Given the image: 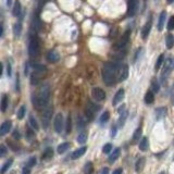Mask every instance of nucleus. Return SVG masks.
Wrapping results in <instances>:
<instances>
[{"label": "nucleus", "mask_w": 174, "mask_h": 174, "mask_svg": "<svg viewBox=\"0 0 174 174\" xmlns=\"http://www.w3.org/2000/svg\"><path fill=\"white\" fill-rule=\"evenodd\" d=\"M87 140V134H86L85 132H82L80 133L77 136V143L80 144H84Z\"/></svg>", "instance_id": "31"}, {"label": "nucleus", "mask_w": 174, "mask_h": 174, "mask_svg": "<svg viewBox=\"0 0 174 174\" xmlns=\"http://www.w3.org/2000/svg\"><path fill=\"white\" fill-rule=\"evenodd\" d=\"M151 89H152L154 93H158L160 90V85H159L157 80H152V82H151Z\"/></svg>", "instance_id": "32"}, {"label": "nucleus", "mask_w": 174, "mask_h": 174, "mask_svg": "<svg viewBox=\"0 0 174 174\" xmlns=\"http://www.w3.org/2000/svg\"><path fill=\"white\" fill-rule=\"evenodd\" d=\"M100 174H109V169L108 168H104V169H102V171L100 172Z\"/></svg>", "instance_id": "49"}, {"label": "nucleus", "mask_w": 174, "mask_h": 174, "mask_svg": "<svg viewBox=\"0 0 174 174\" xmlns=\"http://www.w3.org/2000/svg\"><path fill=\"white\" fill-rule=\"evenodd\" d=\"M139 149L142 151H146L148 149V138L147 137H143L140 143H139Z\"/></svg>", "instance_id": "27"}, {"label": "nucleus", "mask_w": 174, "mask_h": 174, "mask_svg": "<svg viewBox=\"0 0 174 174\" xmlns=\"http://www.w3.org/2000/svg\"><path fill=\"white\" fill-rule=\"evenodd\" d=\"M151 25H152V19H151V16L149 18L146 24H145V26L143 27V31H142V38L144 40H146L147 37L149 36V33H150V30H151Z\"/></svg>", "instance_id": "9"}, {"label": "nucleus", "mask_w": 174, "mask_h": 174, "mask_svg": "<svg viewBox=\"0 0 174 174\" xmlns=\"http://www.w3.org/2000/svg\"><path fill=\"white\" fill-rule=\"evenodd\" d=\"M159 174H166V172H160Z\"/></svg>", "instance_id": "54"}, {"label": "nucleus", "mask_w": 174, "mask_h": 174, "mask_svg": "<svg viewBox=\"0 0 174 174\" xmlns=\"http://www.w3.org/2000/svg\"><path fill=\"white\" fill-rule=\"evenodd\" d=\"M52 113H54V109H52V107H48V108H46V110L44 111L43 116H42V122H43L44 128H47L48 126H49Z\"/></svg>", "instance_id": "4"}, {"label": "nucleus", "mask_w": 174, "mask_h": 174, "mask_svg": "<svg viewBox=\"0 0 174 174\" xmlns=\"http://www.w3.org/2000/svg\"><path fill=\"white\" fill-rule=\"evenodd\" d=\"M13 137L16 138V139H19L20 137H21V135H20V133H19L18 130H14V132H13Z\"/></svg>", "instance_id": "46"}, {"label": "nucleus", "mask_w": 174, "mask_h": 174, "mask_svg": "<svg viewBox=\"0 0 174 174\" xmlns=\"http://www.w3.org/2000/svg\"><path fill=\"white\" fill-rule=\"evenodd\" d=\"M92 95H93L94 99L97 101H102L104 99H106V93L99 87H95L92 90Z\"/></svg>", "instance_id": "7"}, {"label": "nucleus", "mask_w": 174, "mask_h": 174, "mask_svg": "<svg viewBox=\"0 0 174 174\" xmlns=\"http://www.w3.org/2000/svg\"><path fill=\"white\" fill-rule=\"evenodd\" d=\"M93 163L92 162H87L85 164V169H84V172H85L86 174H92V172H93Z\"/></svg>", "instance_id": "36"}, {"label": "nucleus", "mask_w": 174, "mask_h": 174, "mask_svg": "<svg viewBox=\"0 0 174 174\" xmlns=\"http://www.w3.org/2000/svg\"><path fill=\"white\" fill-rule=\"evenodd\" d=\"M166 44L168 49H172L174 46V36L171 34H168L166 37Z\"/></svg>", "instance_id": "20"}, {"label": "nucleus", "mask_w": 174, "mask_h": 174, "mask_svg": "<svg viewBox=\"0 0 174 174\" xmlns=\"http://www.w3.org/2000/svg\"><path fill=\"white\" fill-rule=\"evenodd\" d=\"M59 54L58 52H56L54 50H50L47 54V60L49 62H58L59 61Z\"/></svg>", "instance_id": "15"}, {"label": "nucleus", "mask_w": 174, "mask_h": 174, "mask_svg": "<svg viewBox=\"0 0 174 174\" xmlns=\"http://www.w3.org/2000/svg\"><path fill=\"white\" fill-rule=\"evenodd\" d=\"M28 121H30V124H31V126L34 128L35 131H38L39 130V126H38V123H37V121L35 119L34 116L30 114V118H28Z\"/></svg>", "instance_id": "29"}, {"label": "nucleus", "mask_w": 174, "mask_h": 174, "mask_svg": "<svg viewBox=\"0 0 174 174\" xmlns=\"http://www.w3.org/2000/svg\"><path fill=\"white\" fill-rule=\"evenodd\" d=\"M128 76V66L126 64H122L119 68V74H118V81H124Z\"/></svg>", "instance_id": "8"}, {"label": "nucleus", "mask_w": 174, "mask_h": 174, "mask_svg": "<svg viewBox=\"0 0 174 174\" xmlns=\"http://www.w3.org/2000/svg\"><path fill=\"white\" fill-rule=\"evenodd\" d=\"M109 118H110V113L108 112V111H104L102 114L100 116V119H99V122H100L101 124H104V122H107V121L109 120Z\"/></svg>", "instance_id": "34"}, {"label": "nucleus", "mask_w": 174, "mask_h": 174, "mask_svg": "<svg viewBox=\"0 0 174 174\" xmlns=\"http://www.w3.org/2000/svg\"><path fill=\"white\" fill-rule=\"evenodd\" d=\"M113 174H122V169H116L113 171Z\"/></svg>", "instance_id": "50"}, {"label": "nucleus", "mask_w": 174, "mask_h": 174, "mask_svg": "<svg viewBox=\"0 0 174 174\" xmlns=\"http://www.w3.org/2000/svg\"><path fill=\"white\" fill-rule=\"evenodd\" d=\"M8 104H9V99L7 95H4L2 96V99H1V111L2 112H6V110L8 108Z\"/></svg>", "instance_id": "25"}, {"label": "nucleus", "mask_w": 174, "mask_h": 174, "mask_svg": "<svg viewBox=\"0 0 174 174\" xmlns=\"http://www.w3.org/2000/svg\"><path fill=\"white\" fill-rule=\"evenodd\" d=\"M154 101H155L154 93H152L151 90H149V92H147L146 95H145V102H146L147 104H152Z\"/></svg>", "instance_id": "22"}, {"label": "nucleus", "mask_w": 174, "mask_h": 174, "mask_svg": "<svg viewBox=\"0 0 174 174\" xmlns=\"http://www.w3.org/2000/svg\"><path fill=\"white\" fill-rule=\"evenodd\" d=\"M39 42L36 36H32L30 38V43H28V54L30 57L34 58L37 57L39 54Z\"/></svg>", "instance_id": "3"}, {"label": "nucleus", "mask_w": 174, "mask_h": 174, "mask_svg": "<svg viewBox=\"0 0 174 174\" xmlns=\"http://www.w3.org/2000/svg\"><path fill=\"white\" fill-rule=\"evenodd\" d=\"M21 2H20L19 0H16L15 4H14V7H13V10H12V13H13V15L15 16H19L20 13H21Z\"/></svg>", "instance_id": "24"}, {"label": "nucleus", "mask_w": 174, "mask_h": 174, "mask_svg": "<svg viewBox=\"0 0 174 174\" xmlns=\"http://www.w3.org/2000/svg\"><path fill=\"white\" fill-rule=\"evenodd\" d=\"M7 74H8V76L10 77L12 74V68H11V64L8 63V66H7Z\"/></svg>", "instance_id": "44"}, {"label": "nucleus", "mask_w": 174, "mask_h": 174, "mask_svg": "<svg viewBox=\"0 0 174 174\" xmlns=\"http://www.w3.org/2000/svg\"><path fill=\"white\" fill-rule=\"evenodd\" d=\"M24 116H25V107L22 106V107L19 109V111H18V118H19L20 120H22L24 118Z\"/></svg>", "instance_id": "38"}, {"label": "nucleus", "mask_w": 174, "mask_h": 174, "mask_svg": "<svg viewBox=\"0 0 174 174\" xmlns=\"http://www.w3.org/2000/svg\"><path fill=\"white\" fill-rule=\"evenodd\" d=\"M12 163H13V160L12 159H10V160H8L7 162L4 163V166H2V168H1V174H4L7 171L9 170V168L12 166Z\"/></svg>", "instance_id": "30"}, {"label": "nucleus", "mask_w": 174, "mask_h": 174, "mask_svg": "<svg viewBox=\"0 0 174 174\" xmlns=\"http://www.w3.org/2000/svg\"><path fill=\"white\" fill-rule=\"evenodd\" d=\"M11 4H12V0H7V6H8V7H10Z\"/></svg>", "instance_id": "52"}, {"label": "nucleus", "mask_w": 174, "mask_h": 174, "mask_svg": "<svg viewBox=\"0 0 174 174\" xmlns=\"http://www.w3.org/2000/svg\"><path fill=\"white\" fill-rule=\"evenodd\" d=\"M71 128H72V119H71V116L69 114L68 119H66V133L69 134L71 132Z\"/></svg>", "instance_id": "33"}, {"label": "nucleus", "mask_w": 174, "mask_h": 174, "mask_svg": "<svg viewBox=\"0 0 174 174\" xmlns=\"http://www.w3.org/2000/svg\"><path fill=\"white\" fill-rule=\"evenodd\" d=\"M140 136H142V128H138L135 131L134 135H133V140H134V142L139 140V137H140Z\"/></svg>", "instance_id": "37"}, {"label": "nucleus", "mask_w": 174, "mask_h": 174, "mask_svg": "<svg viewBox=\"0 0 174 174\" xmlns=\"http://www.w3.org/2000/svg\"><path fill=\"white\" fill-rule=\"evenodd\" d=\"M70 146H71L70 143H63L61 144V145H59L58 148H57V150H58L59 154H63V152H66V151L69 149Z\"/></svg>", "instance_id": "28"}, {"label": "nucleus", "mask_w": 174, "mask_h": 174, "mask_svg": "<svg viewBox=\"0 0 174 174\" xmlns=\"http://www.w3.org/2000/svg\"><path fill=\"white\" fill-rule=\"evenodd\" d=\"M163 61H164V56H163V54H160V56H159V58H158V60H157V62H156V66H155L156 71L160 69V66H162Z\"/></svg>", "instance_id": "35"}, {"label": "nucleus", "mask_w": 174, "mask_h": 174, "mask_svg": "<svg viewBox=\"0 0 174 174\" xmlns=\"http://www.w3.org/2000/svg\"><path fill=\"white\" fill-rule=\"evenodd\" d=\"M123 98H124V89H119V90L116 92V96H114V98H113V100H112L113 106H116L119 102H121Z\"/></svg>", "instance_id": "13"}, {"label": "nucleus", "mask_w": 174, "mask_h": 174, "mask_svg": "<svg viewBox=\"0 0 174 174\" xmlns=\"http://www.w3.org/2000/svg\"><path fill=\"white\" fill-rule=\"evenodd\" d=\"M6 154H7V148L4 147V145H1L0 146V157H4Z\"/></svg>", "instance_id": "43"}, {"label": "nucleus", "mask_w": 174, "mask_h": 174, "mask_svg": "<svg viewBox=\"0 0 174 174\" xmlns=\"http://www.w3.org/2000/svg\"><path fill=\"white\" fill-rule=\"evenodd\" d=\"M166 116V109L164 107H160V108L156 109V119L157 120H161Z\"/></svg>", "instance_id": "17"}, {"label": "nucleus", "mask_w": 174, "mask_h": 174, "mask_svg": "<svg viewBox=\"0 0 174 174\" xmlns=\"http://www.w3.org/2000/svg\"><path fill=\"white\" fill-rule=\"evenodd\" d=\"M116 135V126H112V128H111V136L114 137Z\"/></svg>", "instance_id": "47"}, {"label": "nucleus", "mask_w": 174, "mask_h": 174, "mask_svg": "<svg viewBox=\"0 0 174 174\" xmlns=\"http://www.w3.org/2000/svg\"><path fill=\"white\" fill-rule=\"evenodd\" d=\"M21 32H22V25L21 23H15L13 25V34H14V37H20V35H21Z\"/></svg>", "instance_id": "23"}, {"label": "nucleus", "mask_w": 174, "mask_h": 174, "mask_svg": "<svg viewBox=\"0 0 174 174\" xmlns=\"http://www.w3.org/2000/svg\"><path fill=\"white\" fill-rule=\"evenodd\" d=\"M0 36L1 37L4 36V23H1V33H0Z\"/></svg>", "instance_id": "51"}, {"label": "nucleus", "mask_w": 174, "mask_h": 174, "mask_svg": "<svg viewBox=\"0 0 174 174\" xmlns=\"http://www.w3.org/2000/svg\"><path fill=\"white\" fill-rule=\"evenodd\" d=\"M111 150H112V145L111 144H106L104 147H102V151H104V154H109Z\"/></svg>", "instance_id": "40"}, {"label": "nucleus", "mask_w": 174, "mask_h": 174, "mask_svg": "<svg viewBox=\"0 0 174 174\" xmlns=\"http://www.w3.org/2000/svg\"><path fill=\"white\" fill-rule=\"evenodd\" d=\"M16 90H20V78H19V74L16 75Z\"/></svg>", "instance_id": "48"}, {"label": "nucleus", "mask_w": 174, "mask_h": 174, "mask_svg": "<svg viewBox=\"0 0 174 174\" xmlns=\"http://www.w3.org/2000/svg\"><path fill=\"white\" fill-rule=\"evenodd\" d=\"M172 60L171 59H168L164 63V68H163V71L162 73H161V80H162V83H164L166 80V77L170 75V72H171V69H172Z\"/></svg>", "instance_id": "5"}, {"label": "nucleus", "mask_w": 174, "mask_h": 174, "mask_svg": "<svg viewBox=\"0 0 174 174\" xmlns=\"http://www.w3.org/2000/svg\"><path fill=\"white\" fill-rule=\"evenodd\" d=\"M166 12L162 11L160 13L159 16V22H158V30L159 31H162L163 26H164V22H166Z\"/></svg>", "instance_id": "16"}, {"label": "nucleus", "mask_w": 174, "mask_h": 174, "mask_svg": "<svg viewBox=\"0 0 174 174\" xmlns=\"http://www.w3.org/2000/svg\"><path fill=\"white\" fill-rule=\"evenodd\" d=\"M168 30L169 31H172L174 30V16H171L169 22H168Z\"/></svg>", "instance_id": "41"}, {"label": "nucleus", "mask_w": 174, "mask_h": 174, "mask_svg": "<svg viewBox=\"0 0 174 174\" xmlns=\"http://www.w3.org/2000/svg\"><path fill=\"white\" fill-rule=\"evenodd\" d=\"M128 111H124L123 113H121L120 114V118H119V121H118V124H119V128H123L124 124H125V121L128 119Z\"/></svg>", "instance_id": "18"}, {"label": "nucleus", "mask_w": 174, "mask_h": 174, "mask_svg": "<svg viewBox=\"0 0 174 174\" xmlns=\"http://www.w3.org/2000/svg\"><path fill=\"white\" fill-rule=\"evenodd\" d=\"M30 173H31V168L26 166L23 169V172H22V174H30Z\"/></svg>", "instance_id": "45"}, {"label": "nucleus", "mask_w": 174, "mask_h": 174, "mask_svg": "<svg viewBox=\"0 0 174 174\" xmlns=\"http://www.w3.org/2000/svg\"><path fill=\"white\" fill-rule=\"evenodd\" d=\"M174 0H168V4H172Z\"/></svg>", "instance_id": "53"}, {"label": "nucleus", "mask_w": 174, "mask_h": 174, "mask_svg": "<svg viewBox=\"0 0 174 174\" xmlns=\"http://www.w3.org/2000/svg\"><path fill=\"white\" fill-rule=\"evenodd\" d=\"M120 64L108 62L102 68V78L107 85H113L114 82L118 81V74H119Z\"/></svg>", "instance_id": "1"}, {"label": "nucleus", "mask_w": 174, "mask_h": 174, "mask_svg": "<svg viewBox=\"0 0 174 174\" xmlns=\"http://www.w3.org/2000/svg\"><path fill=\"white\" fill-rule=\"evenodd\" d=\"M85 128V121L83 120L82 116H77V128Z\"/></svg>", "instance_id": "39"}, {"label": "nucleus", "mask_w": 174, "mask_h": 174, "mask_svg": "<svg viewBox=\"0 0 174 174\" xmlns=\"http://www.w3.org/2000/svg\"><path fill=\"white\" fill-rule=\"evenodd\" d=\"M36 157H32V158H30V160H28V162H27V166H34L35 164H36Z\"/></svg>", "instance_id": "42"}, {"label": "nucleus", "mask_w": 174, "mask_h": 174, "mask_svg": "<svg viewBox=\"0 0 174 174\" xmlns=\"http://www.w3.org/2000/svg\"><path fill=\"white\" fill-rule=\"evenodd\" d=\"M144 166H145V158H139L138 160H137V162H136L135 164V170L137 173H139V172H142L144 169Z\"/></svg>", "instance_id": "19"}, {"label": "nucleus", "mask_w": 174, "mask_h": 174, "mask_svg": "<svg viewBox=\"0 0 174 174\" xmlns=\"http://www.w3.org/2000/svg\"><path fill=\"white\" fill-rule=\"evenodd\" d=\"M63 116H62V113H58L56 118H54V130L57 133H61L62 130H63Z\"/></svg>", "instance_id": "6"}, {"label": "nucleus", "mask_w": 174, "mask_h": 174, "mask_svg": "<svg viewBox=\"0 0 174 174\" xmlns=\"http://www.w3.org/2000/svg\"><path fill=\"white\" fill-rule=\"evenodd\" d=\"M54 157V150L51 148H47L43 154V160H49Z\"/></svg>", "instance_id": "26"}, {"label": "nucleus", "mask_w": 174, "mask_h": 174, "mask_svg": "<svg viewBox=\"0 0 174 174\" xmlns=\"http://www.w3.org/2000/svg\"><path fill=\"white\" fill-rule=\"evenodd\" d=\"M49 97H50V86L48 84H44L42 87L39 88L38 94L35 97H33V104L36 109H42L46 107V104L49 101Z\"/></svg>", "instance_id": "2"}, {"label": "nucleus", "mask_w": 174, "mask_h": 174, "mask_svg": "<svg viewBox=\"0 0 174 174\" xmlns=\"http://www.w3.org/2000/svg\"><path fill=\"white\" fill-rule=\"evenodd\" d=\"M119 156H120V148H116V149L113 150L112 154L110 155V157H109V162L113 163L116 159L119 158Z\"/></svg>", "instance_id": "21"}, {"label": "nucleus", "mask_w": 174, "mask_h": 174, "mask_svg": "<svg viewBox=\"0 0 174 174\" xmlns=\"http://www.w3.org/2000/svg\"><path fill=\"white\" fill-rule=\"evenodd\" d=\"M130 33H131L130 30H128V31L124 33L122 38L120 39V42L116 44V48L118 49H122V48H124V47L126 46V44L128 43V39H130Z\"/></svg>", "instance_id": "10"}, {"label": "nucleus", "mask_w": 174, "mask_h": 174, "mask_svg": "<svg viewBox=\"0 0 174 174\" xmlns=\"http://www.w3.org/2000/svg\"><path fill=\"white\" fill-rule=\"evenodd\" d=\"M173 66H174V63H173Z\"/></svg>", "instance_id": "55"}, {"label": "nucleus", "mask_w": 174, "mask_h": 174, "mask_svg": "<svg viewBox=\"0 0 174 174\" xmlns=\"http://www.w3.org/2000/svg\"><path fill=\"white\" fill-rule=\"evenodd\" d=\"M86 150H87V147H85V146H84V147L78 148V149H76V150H75V151L73 152V154H72V156H71V158L74 159V160H75V159H78L80 157H82V156L85 154Z\"/></svg>", "instance_id": "14"}, {"label": "nucleus", "mask_w": 174, "mask_h": 174, "mask_svg": "<svg viewBox=\"0 0 174 174\" xmlns=\"http://www.w3.org/2000/svg\"><path fill=\"white\" fill-rule=\"evenodd\" d=\"M11 126H12V123L11 121H4L2 125H1V128H0V135L1 136H4L7 133H9V131L11 130Z\"/></svg>", "instance_id": "12"}, {"label": "nucleus", "mask_w": 174, "mask_h": 174, "mask_svg": "<svg viewBox=\"0 0 174 174\" xmlns=\"http://www.w3.org/2000/svg\"><path fill=\"white\" fill-rule=\"evenodd\" d=\"M136 10H137V0H128V15L133 16L136 13Z\"/></svg>", "instance_id": "11"}]
</instances>
